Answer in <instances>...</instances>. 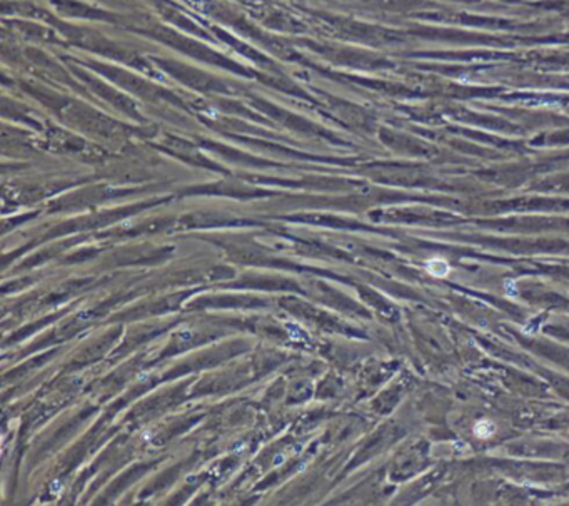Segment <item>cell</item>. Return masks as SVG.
Masks as SVG:
<instances>
[{
  "label": "cell",
  "mask_w": 569,
  "mask_h": 506,
  "mask_svg": "<svg viewBox=\"0 0 569 506\" xmlns=\"http://www.w3.org/2000/svg\"><path fill=\"white\" fill-rule=\"evenodd\" d=\"M426 271L434 278H444L449 273V264L444 259H431L426 262Z\"/></svg>",
  "instance_id": "cell-1"
},
{
  "label": "cell",
  "mask_w": 569,
  "mask_h": 506,
  "mask_svg": "<svg viewBox=\"0 0 569 506\" xmlns=\"http://www.w3.org/2000/svg\"><path fill=\"white\" fill-rule=\"evenodd\" d=\"M494 431H496V426L491 421H487V419H482V421L476 423V426H474V434L477 438H481V440L489 438Z\"/></svg>",
  "instance_id": "cell-2"
}]
</instances>
